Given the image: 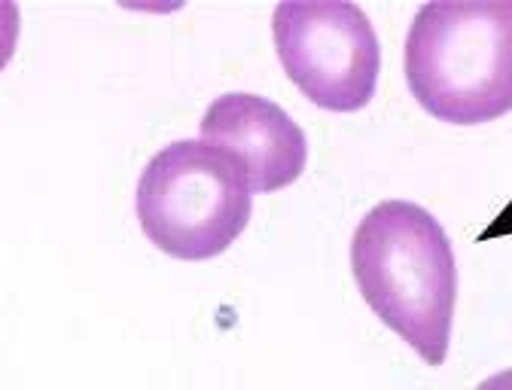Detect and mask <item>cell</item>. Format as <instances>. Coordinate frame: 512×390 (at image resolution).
<instances>
[{"label": "cell", "instance_id": "cell-1", "mask_svg": "<svg viewBox=\"0 0 512 390\" xmlns=\"http://www.w3.org/2000/svg\"><path fill=\"white\" fill-rule=\"evenodd\" d=\"M351 272L384 327L442 366L458 302V263L442 223L415 202L375 205L354 229Z\"/></svg>", "mask_w": 512, "mask_h": 390}, {"label": "cell", "instance_id": "cell-3", "mask_svg": "<svg viewBox=\"0 0 512 390\" xmlns=\"http://www.w3.org/2000/svg\"><path fill=\"white\" fill-rule=\"evenodd\" d=\"M135 211L156 250L202 263L226 253L247 229L253 189L226 150L205 141H174L147 162Z\"/></svg>", "mask_w": 512, "mask_h": 390}, {"label": "cell", "instance_id": "cell-4", "mask_svg": "<svg viewBox=\"0 0 512 390\" xmlns=\"http://www.w3.org/2000/svg\"><path fill=\"white\" fill-rule=\"evenodd\" d=\"M272 37L284 74L311 104L354 113L375 98L381 46L351 0H284L272 13Z\"/></svg>", "mask_w": 512, "mask_h": 390}, {"label": "cell", "instance_id": "cell-6", "mask_svg": "<svg viewBox=\"0 0 512 390\" xmlns=\"http://www.w3.org/2000/svg\"><path fill=\"white\" fill-rule=\"evenodd\" d=\"M476 390H512V369H503V372L485 378Z\"/></svg>", "mask_w": 512, "mask_h": 390}, {"label": "cell", "instance_id": "cell-5", "mask_svg": "<svg viewBox=\"0 0 512 390\" xmlns=\"http://www.w3.org/2000/svg\"><path fill=\"white\" fill-rule=\"evenodd\" d=\"M202 141L235 156L253 192L287 189L308 162V141L293 116L247 92H229L205 110Z\"/></svg>", "mask_w": 512, "mask_h": 390}, {"label": "cell", "instance_id": "cell-2", "mask_svg": "<svg viewBox=\"0 0 512 390\" xmlns=\"http://www.w3.org/2000/svg\"><path fill=\"white\" fill-rule=\"evenodd\" d=\"M406 83L448 125H482L512 110V0H433L406 34Z\"/></svg>", "mask_w": 512, "mask_h": 390}]
</instances>
